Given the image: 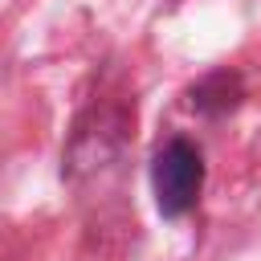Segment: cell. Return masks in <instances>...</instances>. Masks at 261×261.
<instances>
[{"mask_svg":"<svg viewBox=\"0 0 261 261\" xmlns=\"http://www.w3.org/2000/svg\"><path fill=\"white\" fill-rule=\"evenodd\" d=\"M151 184H155V204H159L163 216L192 212V204L200 200V188H204V159H200V151L188 139H171L155 155Z\"/></svg>","mask_w":261,"mask_h":261,"instance_id":"1","label":"cell"}]
</instances>
